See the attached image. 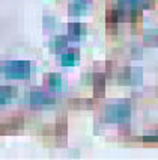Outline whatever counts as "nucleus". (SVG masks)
<instances>
[{"instance_id": "1", "label": "nucleus", "mask_w": 158, "mask_h": 160, "mask_svg": "<svg viewBox=\"0 0 158 160\" xmlns=\"http://www.w3.org/2000/svg\"><path fill=\"white\" fill-rule=\"evenodd\" d=\"M131 118V106L128 103H113L105 107L104 110V119L107 122H117L123 124Z\"/></svg>"}, {"instance_id": "2", "label": "nucleus", "mask_w": 158, "mask_h": 160, "mask_svg": "<svg viewBox=\"0 0 158 160\" xmlns=\"http://www.w3.org/2000/svg\"><path fill=\"white\" fill-rule=\"evenodd\" d=\"M0 72L8 79L24 80L30 77V62L29 61H11L0 65Z\"/></svg>"}, {"instance_id": "3", "label": "nucleus", "mask_w": 158, "mask_h": 160, "mask_svg": "<svg viewBox=\"0 0 158 160\" xmlns=\"http://www.w3.org/2000/svg\"><path fill=\"white\" fill-rule=\"evenodd\" d=\"M143 79V72L141 68H122L117 72V80L123 85H141Z\"/></svg>"}, {"instance_id": "4", "label": "nucleus", "mask_w": 158, "mask_h": 160, "mask_svg": "<svg viewBox=\"0 0 158 160\" xmlns=\"http://www.w3.org/2000/svg\"><path fill=\"white\" fill-rule=\"evenodd\" d=\"M151 6V0H117L116 8L122 9L125 12H130L131 15L137 14L141 9H146Z\"/></svg>"}, {"instance_id": "5", "label": "nucleus", "mask_w": 158, "mask_h": 160, "mask_svg": "<svg viewBox=\"0 0 158 160\" xmlns=\"http://www.w3.org/2000/svg\"><path fill=\"white\" fill-rule=\"evenodd\" d=\"M24 125V119L21 116H14V118H9L6 121L0 122V136L3 134H11L15 133L17 130H20L21 127Z\"/></svg>"}, {"instance_id": "6", "label": "nucleus", "mask_w": 158, "mask_h": 160, "mask_svg": "<svg viewBox=\"0 0 158 160\" xmlns=\"http://www.w3.org/2000/svg\"><path fill=\"white\" fill-rule=\"evenodd\" d=\"M29 101L32 106H48V104L56 103V98L42 92V91H32L29 95Z\"/></svg>"}, {"instance_id": "7", "label": "nucleus", "mask_w": 158, "mask_h": 160, "mask_svg": "<svg viewBox=\"0 0 158 160\" xmlns=\"http://www.w3.org/2000/svg\"><path fill=\"white\" fill-rule=\"evenodd\" d=\"M56 138H57V143L60 147H65L66 143V136H68V121H66V116L62 115L57 118L56 121Z\"/></svg>"}, {"instance_id": "8", "label": "nucleus", "mask_w": 158, "mask_h": 160, "mask_svg": "<svg viewBox=\"0 0 158 160\" xmlns=\"http://www.w3.org/2000/svg\"><path fill=\"white\" fill-rule=\"evenodd\" d=\"M90 8V0H71L68 5L69 15H81Z\"/></svg>"}, {"instance_id": "9", "label": "nucleus", "mask_w": 158, "mask_h": 160, "mask_svg": "<svg viewBox=\"0 0 158 160\" xmlns=\"http://www.w3.org/2000/svg\"><path fill=\"white\" fill-rule=\"evenodd\" d=\"M105 94V76L103 72H95L93 76V95L103 98Z\"/></svg>"}, {"instance_id": "10", "label": "nucleus", "mask_w": 158, "mask_h": 160, "mask_svg": "<svg viewBox=\"0 0 158 160\" xmlns=\"http://www.w3.org/2000/svg\"><path fill=\"white\" fill-rule=\"evenodd\" d=\"M83 35H86V26L81 23H69L68 26V36L72 41H79Z\"/></svg>"}, {"instance_id": "11", "label": "nucleus", "mask_w": 158, "mask_h": 160, "mask_svg": "<svg viewBox=\"0 0 158 160\" xmlns=\"http://www.w3.org/2000/svg\"><path fill=\"white\" fill-rule=\"evenodd\" d=\"M17 97V88L14 86H2L0 88V104L9 103Z\"/></svg>"}, {"instance_id": "12", "label": "nucleus", "mask_w": 158, "mask_h": 160, "mask_svg": "<svg viewBox=\"0 0 158 160\" xmlns=\"http://www.w3.org/2000/svg\"><path fill=\"white\" fill-rule=\"evenodd\" d=\"M77 62H79V52L77 50L66 52L60 56V63L63 67H72V65H77Z\"/></svg>"}, {"instance_id": "13", "label": "nucleus", "mask_w": 158, "mask_h": 160, "mask_svg": "<svg viewBox=\"0 0 158 160\" xmlns=\"http://www.w3.org/2000/svg\"><path fill=\"white\" fill-rule=\"evenodd\" d=\"M68 41H69V36H56L54 39L51 41V50L54 53H60L63 48H66V45H68Z\"/></svg>"}, {"instance_id": "14", "label": "nucleus", "mask_w": 158, "mask_h": 160, "mask_svg": "<svg viewBox=\"0 0 158 160\" xmlns=\"http://www.w3.org/2000/svg\"><path fill=\"white\" fill-rule=\"evenodd\" d=\"M143 42H145L146 45H151V47L158 45V29L146 30L145 35H143Z\"/></svg>"}, {"instance_id": "15", "label": "nucleus", "mask_w": 158, "mask_h": 160, "mask_svg": "<svg viewBox=\"0 0 158 160\" xmlns=\"http://www.w3.org/2000/svg\"><path fill=\"white\" fill-rule=\"evenodd\" d=\"M47 82H48V88L53 89V91H60L62 85H63V80H62L60 74H56V72L50 74L47 77Z\"/></svg>"}, {"instance_id": "16", "label": "nucleus", "mask_w": 158, "mask_h": 160, "mask_svg": "<svg viewBox=\"0 0 158 160\" xmlns=\"http://www.w3.org/2000/svg\"><path fill=\"white\" fill-rule=\"evenodd\" d=\"M69 104L75 109H92V100L88 98H75V100H71Z\"/></svg>"}, {"instance_id": "17", "label": "nucleus", "mask_w": 158, "mask_h": 160, "mask_svg": "<svg viewBox=\"0 0 158 160\" xmlns=\"http://www.w3.org/2000/svg\"><path fill=\"white\" fill-rule=\"evenodd\" d=\"M44 27L45 29H53V27H54V18L44 17Z\"/></svg>"}, {"instance_id": "18", "label": "nucleus", "mask_w": 158, "mask_h": 160, "mask_svg": "<svg viewBox=\"0 0 158 160\" xmlns=\"http://www.w3.org/2000/svg\"><path fill=\"white\" fill-rule=\"evenodd\" d=\"M145 142H158V133H154V134H148L143 138Z\"/></svg>"}]
</instances>
